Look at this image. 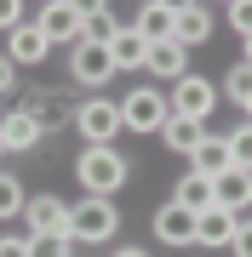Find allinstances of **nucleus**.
Here are the masks:
<instances>
[{"instance_id": "obj_29", "label": "nucleus", "mask_w": 252, "mask_h": 257, "mask_svg": "<svg viewBox=\"0 0 252 257\" xmlns=\"http://www.w3.org/2000/svg\"><path fill=\"white\" fill-rule=\"evenodd\" d=\"M0 257H29V240H0Z\"/></svg>"}, {"instance_id": "obj_8", "label": "nucleus", "mask_w": 252, "mask_h": 257, "mask_svg": "<svg viewBox=\"0 0 252 257\" xmlns=\"http://www.w3.org/2000/svg\"><path fill=\"white\" fill-rule=\"evenodd\" d=\"M115 74H121V69H115L109 46H86V40L75 46V80L80 86H103V80H115Z\"/></svg>"}, {"instance_id": "obj_32", "label": "nucleus", "mask_w": 252, "mask_h": 257, "mask_svg": "<svg viewBox=\"0 0 252 257\" xmlns=\"http://www.w3.org/2000/svg\"><path fill=\"white\" fill-rule=\"evenodd\" d=\"M121 257H149V251H121Z\"/></svg>"}, {"instance_id": "obj_31", "label": "nucleus", "mask_w": 252, "mask_h": 257, "mask_svg": "<svg viewBox=\"0 0 252 257\" xmlns=\"http://www.w3.org/2000/svg\"><path fill=\"white\" fill-rule=\"evenodd\" d=\"M246 63H252V35H246Z\"/></svg>"}, {"instance_id": "obj_26", "label": "nucleus", "mask_w": 252, "mask_h": 257, "mask_svg": "<svg viewBox=\"0 0 252 257\" xmlns=\"http://www.w3.org/2000/svg\"><path fill=\"white\" fill-rule=\"evenodd\" d=\"M229 23L241 29V35H252V0H235V6H229Z\"/></svg>"}, {"instance_id": "obj_13", "label": "nucleus", "mask_w": 252, "mask_h": 257, "mask_svg": "<svg viewBox=\"0 0 252 257\" xmlns=\"http://www.w3.org/2000/svg\"><path fill=\"white\" fill-rule=\"evenodd\" d=\"M212 194L224 211H246L252 206V172H241V166H229L224 177H212Z\"/></svg>"}, {"instance_id": "obj_16", "label": "nucleus", "mask_w": 252, "mask_h": 257, "mask_svg": "<svg viewBox=\"0 0 252 257\" xmlns=\"http://www.w3.org/2000/svg\"><path fill=\"white\" fill-rule=\"evenodd\" d=\"M143 69H155L160 74V80H184V74H189V52L184 46H178V40H160V46H149V63H143Z\"/></svg>"}, {"instance_id": "obj_1", "label": "nucleus", "mask_w": 252, "mask_h": 257, "mask_svg": "<svg viewBox=\"0 0 252 257\" xmlns=\"http://www.w3.org/2000/svg\"><path fill=\"white\" fill-rule=\"evenodd\" d=\"M80 189L92 194V200H109L115 189L126 183V160H121V149H80Z\"/></svg>"}, {"instance_id": "obj_12", "label": "nucleus", "mask_w": 252, "mask_h": 257, "mask_svg": "<svg viewBox=\"0 0 252 257\" xmlns=\"http://www.w3.org/2000/svg\"><path fill=\"white\" fill-rule=\"evenodd\" d=\"M172 18H178V6H166V0H149V6H138L132 29H138L149 46H160V40H172Z\"/></svg>"}, {"instance_id": "obj_10", "label": "nucleus", "mask_w": 252, "mask_h": 257, "mask_svg": "<svg viewBox=\"0 0 252 257\" xmlns=\"http://www.w3.org/2000/svg\"><path fill=\"white\" fill-rule=\"evenodd\" d=\"M155 234L166 240V246H195V211H184V206H160L155 211Z\"/></svg>"}, {"instance_id": "obj_14", "label": "nucleus", "mask_w": 252, "mask_h": 257, "mask_svg": "<svg viewBox=\"0 0 252 257\" xmlns=\"http://www.w3.org/2000/svg\"><path fill=\"white\" fill-rule=\"evenodd\" d=\"M206 35H212V12H206V6H178V18H172V40H178V46H201V40Z\"/></svg>"}, {"instance_id": "obj_11", "label": "nucleus", "mask_w": 252, "mask_h": 257, "mask_svg": "<svg viewBox=\"0 0 252 257\" xmlns=\"http://www.w3.org/2000/svg\"><path fill=\"white\" fill-rule=\"evenodd\" d=\"M235 211H224V206H212V211H201L195 217V246H235Z\"/></svg>"}, {"instance_id": "obj_25", "label": "nucleus", "mask_w": 252, "mask_h": 257, "mask_svg": "<svg viewBox=\"0 0 252 257\" xmlns=\"http://www.w3.org/2000/svg\"><path fill=\"white\" fill-rule=\"evenodd\" d=\"M69 246H75L69 234H40V240H29V257H69Z\"/></svg>"}, {"instance_id": "obj_19", "label": "nucleus", "mask_w": 252, "mask_h": 257, "mask_svg": "<svg viewBox=\"0 0 252 257\" xmlns=\"http://www.w3.org/2000/svg\"><path fill=\"white\" fill-rule=\"evenodd\" d=\"M172 200L184 206V211H195V217H201V211H212V206H218V194H212V177L189 172L184 183H178V194H172Z\"/></svg>"}, {"instance_id": "obj_15", "label": "nucleus", "mask_w": 252, "mask_h": 257, "mask_svg": "<svg viewBox=\"0 0 252 257\" xmlns=\"http://www.w3.org/2000/svg\"><path fill=\"white\" fill-rule=\"evenodd\" d=\"M109 57H115V69H143L149 63V40H143L132 23H121V35L109 40Z\"/></svg>"}, {"instance_id": "obj_7", "label": "nucleus", "mask_w": 252, "mask_h": 257, "mask_svg": "<svg viewBox=\"0 0 252 257\" xmlns=\"http://www.w3.org/2000/svg\"><path fill=\"white\" fill-rule=\"evenodd\" d=\"M23 217H29V240H40V234H69V206L52 200V194H35V200L23 206Z\"/></svg>"}, {"instance_id": "obj_30", "label": "nucleus", "mask_w": 252, "mask_h": 257, "mask_svg": "<svg viewBox=\"0 0 252 257\" xmlns=\"http://www.w3.org/2000/svg\"><path fill=\"white\" fill-rule=\"evenodd\" d=\"M0 92H12V57H0Z\"/></svg>"}, {"instance_id": "obj_4", "label": "nucleus", "mask_w": 252, "mask_h": 257, "mask_svg": "<svg viewBox=\"0 0 252 257\" xmlns=\"http://www.w3.org/2000/svg\"><path fill=\"white\" fill-rule=\"evenodd\" d=\"M115 234V206L86 194L80 206H69V240H109Z\"/></svg>"}, {"instance_id": "obj_22", "label": "nucleus", "mask_w": 252, "mask_h": 257, "mask_svg": "<svg viewBox=\"0 0 252 257\" xmlns=\"http://www.w3.org/2000/svg\"><path fill=\"white\" fill-rule=\"evenodd\" d=\"M224 92H229V103H241V109L252 114V63H241V69H229Z\"/></svg>"}, {"instance_id": "obj_5", "label": "nucleus", "mask_w": 252, "mask_h": 257, "mask_svg": "<svg viewBox=\"0 0 252 257\" xmlns=\"http://www.w3.org/2000/svg\"><path fill=\"white\" fill-rule=\"evenodd\" d=\"M212 103H218V86L201 80V74H184V80L172 86V114H184V120H201V126H206Z\"/></svg>"}, {"instance_id": "obj_20", "label": "nucleus", "mask_w": 252, "mask_h": 257, "mask_svg": "<svg viewBox=\"0 0 252 257\" xmlns=\"http://www.w3.org/2000/svg\"><path fill=\"white\" fill-rule=\"evenodd\" d=\"M189 160H195L201 177H224V172H229V138H201V149H195Z\"/></svg>"}, {"instance_id": "obj_27", "label": "nucleus", "mask_w": 252, "mask_h": 257, "mask_svg": "<svg viewBox=\"0 0 252 257\" xmlns=\"http://www.w3.org/2000/svg\"><path fill=\"white\" fill-rule=\"evenodd\" d=\"M0 29H23V6L18 0H0Z\"/></svg>"}, {"instance_id": "obj_28", "label": "nucleus", "mask_w": 252, "mask_h": 257, "mask_svg": "<svg viewBox=\"0 0 252 257\" xmlns=\"http://www.w3.org/2000/svg\"><path fill=\"white\" fill-rule=\"evenodd\" d=\"M235 257H252V223H241V229H235Z\"/></svg>"}, {"instance_id": "obj_9", "label": "nucleus", "mask_w": 252, "mask_h": 257, "mask_svg": "<svg viewBox=\"0 0 252 257\" xmlns=\"http://www.w3.org/2000/svg\"><path fill=\"white\" fill-rule=\"evenodd\" d=\"M40 132H46V126H40L35 109H12L6 120H0V149H35Z\"/></svg>"}, {"instance_id": "obj_17", "label": "nucleus", "mask_w": 252, "mask_h": 257, "mask_svg": "<svg viewBox=\"0 0 252 257\" xmlns=\"http://www.w3.org/2000/svg\"><path fill=\"white\" fill-rule=\"evenodd\" d=\"M52 52V40L40 35L35 23H23V29H12V46H6V57L12 63H40V57Z\"/></svg>"}, {"instance_id": "obj_21", "label": "nucleus", "mask_w": 252, "mask_h": 257, "mask_svg": "<svg viewBox=\"0 0 252 257\" xmlns=\"http://www.w3.org/2000/svg\"><path fill=\"white\" fill-rule=\"evenodd\" d=\"M160 138H166L172 149H184V155H195V149H201V138H206V126H201V120H184V114H166Z\"/></svg>"}, {"instance_id": "obj_24", "label": "nucleus", "mask_w": 252, "mask_h": 257, "mask_svg": "<svg viewBox=\"0 0 252 257\" xmlns=\"http://www.w3.org/2000/svg\"><path fill=\"white\" fill-rule=\"evenodd\" d=\"M229 166H241V172H252V120L241 132H229Z\"/></svg>"}, {"instance_id": "obj_2", "label": "nucleus", "mask_w": 252, "mask_h": 257, "mask_svg": "<svg viewBox=\"0 0 252 257\" xmlns=\"http://www.w3.org/2000/svg\"><path fill=\"white\" fill-rule=\"evenodd\" d=\"M75 126H80V138L92 143V149H109L115 132H121V103H109V97L80 103V109H75Z\"/></svg>"}, {"instance_id": "obj_3", "label": "nucleus", "mask_w": 252, "mask_h": 257, "mask_svg": "<svg viewBox=\"0 0 252 257\" xmlns=\"http://www.w3.org/2000/svg\"><path fill=\"white\" fill-rule=\"evenodd\" d=\"M166 114H172V103L160 97V92H149V86L121 103V126H126V132H160V126H166Z\"/></svg>"}, {"instance_id": "obj_18", "label": "nucleus", "mask_w": 252, "mask_h": 257, "mask_svg": "<svg viewBox=\"0 0 252 257\" xmlns=\"http://www.w3.org/2000/svg\"><path fill=\"white\" fill-rule=\"evenodd\" d=\"M115 35H121V18L109 6H86V18H80V40L86 46H109Z\"/></svg>"}, {"instance_id": "obj_23", "label": "nucleus", "mask_w": 252, "mask_h": 257, "mask_svg": "<svg viewBox=\"0 0 252 257\" xmlns=\"http://www.w3.org/2000/svg\"><path fill=\"white\" fill-rule=\"evenodd\" d=\"M23 206H29L23 183H18V177H6V172H0V217H23Z\"/></svg>"}, {"instance_id": "obj_6", "label": "nucleus", "mask_w": 252, "mask_h": 257, "mask_svg": "<svg viewBox=\"0 0 252 257\" xmlns=\"http://www.w3.org/2000/svg\"><path fill=\"white\" fill-rule=\"evenodd\" d=\"M80 18H86V6H75V0H52V6H40L35 29L46 40H75V46H80Z\"/></svg>"}]
</instances>
